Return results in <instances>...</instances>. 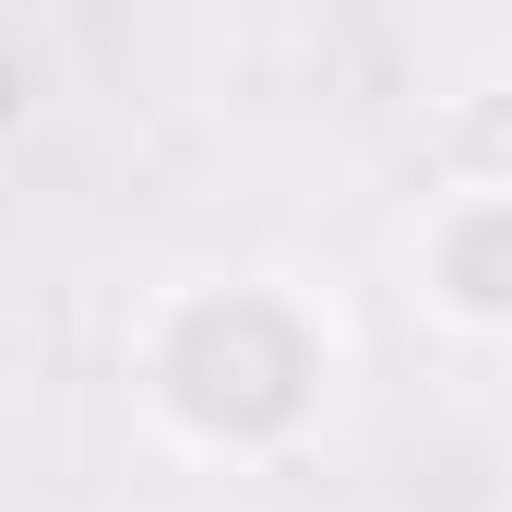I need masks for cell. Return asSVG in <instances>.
<instances>
[{
  "label": "cell",
  "mask_w": 512,
  "mask_h": 512,
  "mask_svg": "<svg viewBox=\"0 0 512 512\" xmlns=\"http://www.w3.org/2000/svg\"><path fill=\"white\" fill-rule=\"evenodd\" d=\"M417 286H429V310L453 322V334H501L512 322V191L501 179H453L441 203H429V227H417Z\"/></svg>",
  "instance_id": "obj_1"
},
{
  "label": "cell",
  "mask_w": 512,
  "mask_h": 512,
  "mask_svg": "<svg viewBox=\"0 0 512 512\" xmlns=\"http://www.w3.org/2000/svg\"><path fill=\"white\" fill-rule=\"evenodd\" d=\"M0 120H12V60H0Z\"/></svg>",
  "instance_id": "obj_2"
}]
</instances>
